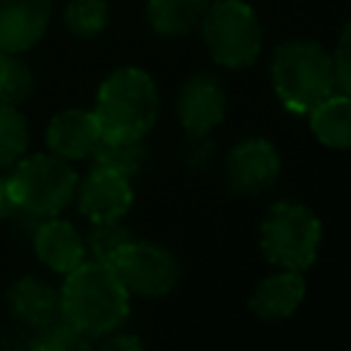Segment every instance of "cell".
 <instances>
[{"mask_svg": "<svg viewBox=\"0 0 351 351\" xmlns=\"http://www.w3.org/2000/svg\"><path fill=\"white\" fill-rule=\"evenodd\" d=\"M60 293V318L82 332L88 340H99L115 332L129 315V291L115 274L112 263L82 261L66 274Z\"/></svg>", "mask_w": 351, "mask_h": 351, "instance_id": "obj_1", "label": "cell"}, {"mask_svg": "<svg viewBox=\"0 0 351 351\" xmlns=\"http://www.w3.org/2000/svg\"><path fill=\"white\" fill-rule=\"evenodd\" d=\"M93 115L99 121L101 137L143 140L159 115V93L154 80L134 66L115 69L99 85Z\"/></svg>", "mask_w": 351, "mask_h": 351, "instance_id": "obj_2", "label": "cell"}, {"mask_svg": "<svg viewBox=\"0 0 351 351\" xmlns=\"http://www.w3.org/2000/svg\"><path fill=\"white\" fill-rule=\"evenodd\" d=\"M271 85L285 110L310 112L337 90L335 60L318 41H285L271 58Z\"/></svg>", "mask_w": 351, "mask_h": 351, "instance_id": "obj_3", "label": "cell"}, {"mask_svg": "<svg viewBox=\"0 0 351 351\" xmlns=\"http://www.w3.org/2000/svg\"><path fill=\"white\" fill-rule=\"evenodd\" d=\"M3 184L11 211L47 219L58 217L71 203L77 173L69 159L58 154H30L11 165V176L3 178Z\"/></svg>", "mask_w": 351, "mask_h": 351, "instance_id": "obj_4", "label": "cell"}, {"mask_svg": "<svg viewBox=\"0 0 351 351\" xmlns=\"http://www.w3.org/2000/svg\"><path fill=\"white\" fill-rule=\"evenodd\" d=\"M318 247L321 222L307 206L280 200L266 211L261 222V252L269 263L304 271L315 263Z\"/></svg>", "mask_w": 351, "mask_h": 351, "instance_id": "obj_5", "label": "cell"}, {"mask_svg": "<svg viewBox=\"0 0 351 351\" xmlns=\"http://www.w3.org/2000/svg\"><path fill=\"white\" fill-rule=\"evenodd\" d=\"M203 38L208 55L228 69L250 66L261 52V22L244 0L208 3L203 14Z\"/></svg>", "mask_w": 351, "mask_h": 351, "instance_id": "obj_6", "label": "cell"}, {"mask_svg": "<svg viewBox=\"0 0 351 351\" xmlns=\"http://www.w3.org/2000/svg\"><path fill=\"white\" fill-rule=\"evenodd\" d=\"M121 282L129 293L156 299L176 288L178 282V263L170 250L154 244V241H129L118 250V255L110 261Z\"/></svg>", "mask_w": 351, "mask_h": 351, "instance_id": "obj_7", "label": "cell"}, {"mask_svg": "<svg viewBox=\"0 0 351 351\" xmlns=\"http://www.w3.org/2000/svg\"><path fill=\"white\" fill-rule=\"evenodd\" d=\"M280 176V154L269 140L252 137L239 143L225 162V181L236 195L266 192Z\"/></svg>", "mask_w": 351, "mask_h": 351, "instance_id": "obj_8", "label": "cell"}, {"mask_svg": "<svg viewBox=\"0 0 351 351\" xmlns=\"http://www.w3.org/2000/svg\"><path fill=\"white\" fill-rule=\"evenodd\" d=\"M77 203L80 211L90 222H110L121 219L134 200L132 184L126 176L107 170V167H93L82 184H77Z\"/></svg>", "mask_w": 351, "mask_h": 351, "instance_id": "obj_9", "label": "cell"}, {"mask_svg": "<svg viewBox=\"0 0 351 351\" xmlns=\"http://www.w3.org/2000/svg\"><path fill=\"white\" fill-rule=\"evenodd\" d=\"M225 107H228V96L214 74H192L184 82L176 101L184 129L195 137L208 134L225 118Z\"/></svg>", "mask_w": 351, "mask_h": 351, "instance_id": "obj_10", "label": "cell"}, {"mask_svg": "<svg viewBox=\"0 0 351 351\" xmlns=\"http://www.w3.org/2000/svg\"><path fill=\"white\" fill-rule=\"evenodd\" d=\"M52 14V0H0V49L25 52L41 41Z\"/></svg>", "mask_w": 351, "mask_h": 351, "instance_id": "obj_11", "label": "cell"}, {"mask_svg": "<svg viewBox=\"0 0 351 351\" xmlns=\"http://www.w3.org/2000/svg\"><path fill=\"white\" fill-rule=\"evenodd\" d=\"M8 310L25 329L41 332L60 318V293L38 277H22L8 288Z\"/></svg>", "mask_w": 351, "mask_h": 351, "instance_id": "obj_12", "label": "cell"}, {"mask_svg": "<svg viewBox=\"0 0 351 351\" xmlns=\"http://www.w3.org/2000/svg\"><path fill=\"white\" fill-rule=\"evenodd\" d=\"M33 250H36L38 261L58 274H69L71 269H77L85 261V244H82L80 230L71 222L55 219V217H47L36 228Z\"/></svg>", "mask_w": 351, "mask_h": 351, "instance_id": "obj_13", "label": "cell"}, {"mask_svg": "<svg viewBox=\"0 0 351 351\" xmlns=\"http://www.w3.org/2000/svg\"><path fill=\"white\" fill-rule=\"evenodd\" d=\"M101 140L99 121L93 110H63L47 126V145L63 159H85Z\"/></svg>", "mask_w": 351, "mask_h": 351, "instance_id": "obj_14", "label": "cell"}, {"mask_svg": "<svg viewBox=\"0 0 351 351\" xmlns=\"http://www.w3.org/2000/svg\"><path fill=\"white\" fill-rule=\"evenodd\" d=\"M304 299V280L302 271L282 269L266 280H261L250 296V307L263 321H280L296 313Z\"/></svg>", "mask_w": 351, "mask_h": 351, "instance_id": "obj_15", "label": "cell"}, {"mask_svg": "<svg viewBox=\"0 0 351 351\" xmlns=\"http://www.w3.org/2000/svg\"><path fill=\"white\" fill-rule=\"evenodd\" d=\"M310 129L313 134L337 151L351 148V96L348 93H332L324 101H318L310 112Z\"/></svg>", "mask_w": 351, "mask_h": 351, "instance_id": "obj_16", "label": "cell"}, {"mask_svg": "<svg viewBox=\"0 0 351 351\" xmlns=\"http://www.w3.org/2000/svg\"><path fill=\"white\" fill-rule=\"evenodd\" d=\"M206 8L208 0H148L145 19L159 36L178 38L203 22Z\"/></svg>", "mask_w": 351, "mask_h": 351, "instance_id": "obj_17", "label": "cell"}, {"mask_svg": "<svg viewBox=\"0 0 351 351\" xmlns=\"http://www.w3.org/2000/svg\"><path fill=\"white\" fill-rule=\"evenodd\" d=\"M90 159H93V167H107V170H115V173L132 178L143 167L145 148L140 140H107V137H101L93 145Z\"/></svg>", "mask_w": 351, "mask_h": 351, "instance_id": "obj_18", "label": "cell"}, {"mask_svg": "<svg viewBox=\"0 0 351 351\" xmlns=\"http://www.w3.org/2000/svg\"><path fill=\"white\" fill-rule=\"evenodd\" d=\"M27 121L16 104H0V167H11L27 154Z\"/></svg>", "mask_w": 351, "mask_h": 351, "instance_id": "obj_19", "label": "cell"}, {"mask_svg": "<svg viewBox=\"0 0 351 351\" xmlns=\"http://www.w3.org/2000/svg\"><path fill=\"white\" fill-rule=\"evenodd\" d=\"M107 16H110V8L104 0H69V5L63 11L66 27L82 38L101 33L107 25Z\"/></svg>", "mask_w": 351, "mask_h": 351, "instance_id": "obj_20", "label": "cell"}, {"mask_svg": "<svg viewBox=\"0 0 351 351\" xmlns=\"http://www.w3.org/2000/svg\"><path fill=\"white\" fill-rule=\"evenodd\" d=\"M33 93V71L19 58V52H8L5 69L0 77V104H19Z\"/></svg>", "mask_w": 351, "mask_h": 351, "instance_id": "obj_21", "label": "cell"}, {"mask_svg": "<svg viewBox=\"0 0 351 351\" xmlns=\"http://www.w3.org/2000/svg\"><path fill=\"white\" fill-rule=\"evenodd\" d=\"M129 241H132V233H129L118 219L93 222V230H90V236H88V250H90V255H93L96 261L110 263V261L118 255V250H121L123 244H129Z\"/></svg>", "mask_w": 351, "mask_h": 351, "instance_id": "obj_22", "label": "cell"}, {"mask_svg": "<svg viewBox=\"0 0 351 351\" xmlns=\"http://www.w3.org/2000/svg\"><path fill=\"white\" fill-rule=\"evenodd\" d=\"M88 346L90 340L82 332H77L71 324H66L63 318H58L55 324H49L30 340V348H41V351H80Z\"/></svg>", "mask_w": 351, "mask_h": 351, "instance_id": "obj_23", "label": "cell"}, {"mask_svg": "<svg viewBox=\"0 0 351 351\" xmlns=\"http://www.w3.org/2000/svg\"><path fill=\"white\" fill-rule=\"evenodd\" d=\"M332 60H335V80H337V88L351 96V22L343 27Z\"/></svg>", "mask_w": 351, "mask_h": 351, "instance_id": "obj_24", "label": "cell"}, {"mask_svg": "<svg viewBox=\"0 0 351 351\" xmlns=\"http://www.w3.org/2000/svg\"><path fill=\"white\" fill-rule=\"evenodd\" d=\"M104 348H143V340L134 335H118V337H110Z\"/></svg>", "mask_w": 351, "mask_h": 351, "instance_id": "obj_25", "label": "cell"}, {"mask_svg": "<svg viewBox=\"0 0 351 351\" xmlns=\"http://www.w3.org/2000/svg\"><path fill=\"white\" fill-rule=\"evenodd\" d=\"M5 211H11V206H8V200H5V184H3V178H0V217H3Z\"/></svg>", "mask_w": 351, "mask_h": 351, "instance_id": "obj_26", "label": "cell"}]
</instances>
